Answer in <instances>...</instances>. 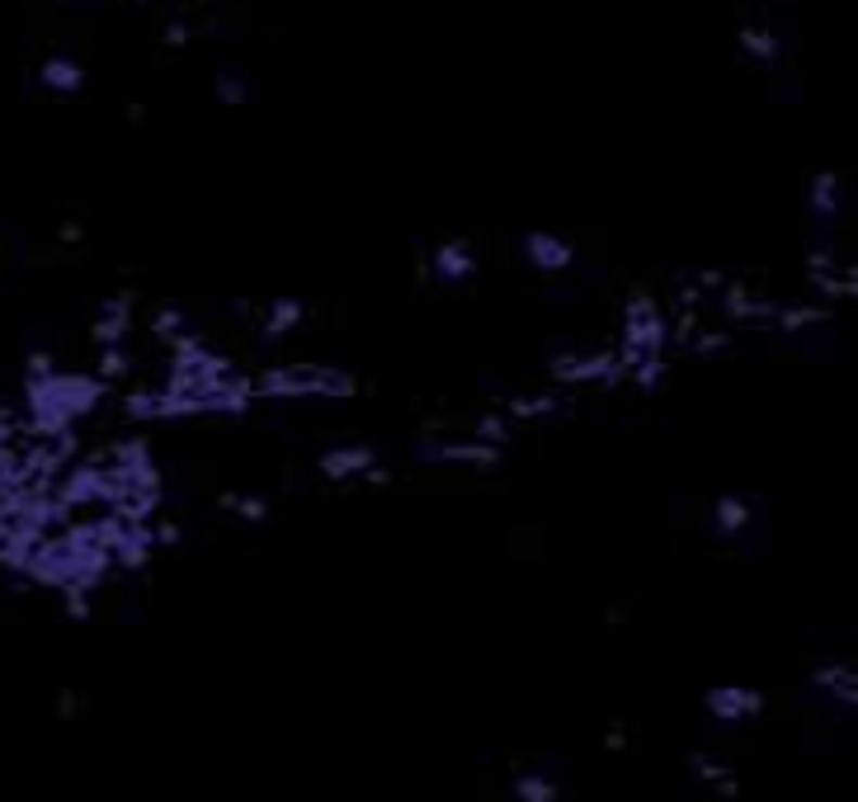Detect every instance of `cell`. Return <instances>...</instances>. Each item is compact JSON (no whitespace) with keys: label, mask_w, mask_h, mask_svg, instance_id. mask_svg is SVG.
Masks as SVG:
<instances>
[{"label":"cell","mask_w":858,"mask_h":802,"mask_svg":"<svg viewBox=\"0 0 858 802\" xmlns=\"http://www.w3.org/2000/svg\"><path fill=\"white\" fill-rule=\"evenodd\" d=\"M104 397L100 378L86 373H48L24 378V411H29V434H66L94 402Z\"/></svg>","instance_id":"6da1fadb"},{"label":"cell","mask_w":858,"mask_h":802,"mask_svg":"<svg viewBox=\"0 0 858 802\" xmlns=\"http://www.w3.org/2000/svg\"><path fill=\"white\" fill-rule=\"evenodd\" d=\"M359 387L345 369L331 364H279L265 369L260 378H251V397H274V402H293V397H349Z\"/></svg>","instance_id":"7a4b0ae2"},{"label":"cell","mask_w":858,"mask_h":802,"mask_svg":"<svg viewBox=\"0 0 858 802\" xmlns=\"http://www.w3.org/2000/svg\"><path fill=\"white\" fill-rule=\"evenodd\" d=\"M665 345H670V317H665V307L651 293H637L632 303L623 307V349H618L623 373L642 359L665 355Z\"/></svg>","instance_id":"3957f363"},{"label":"cell","mask_w":858,"mask_h":802,"mask_svg":"<svg viewBox=\"0 0 858 802\" xmlns=\"http://www.w3.org/2000/svg\"><path fill=\"white\" fill-rule=\"evenodd\" d=\"M552 383H613L623 378L618 349H562L548 359Z\"/></svg>","instance_id":"277c9868"},{"label":"cell","mask_w":858,"mask_h":802,"mask_svg":"<svg viewBox=\"0 0 858 802\" xmlns=\"http://www.w3.org/2000/svg\"><path fill=\"white\" fill-rule=\"evenodd\" d=\"M703 709L717 717V723H751L755 713H765V695L751 685H713L703 695Z\"/></svg>","instance_id":"5b68a950"},{"label":"cell","mask_w":858,"mask_h":802,"mask_svg":"<svg viewBox=\"0 0 858 802\" xmlns=\"http://www.w3.org/2000/svg\"><path fill=\"white\" fill-rule=\"evenodd\" d=\"M377 468V448L373 444H335L317 454V472L325 482H349V478H368Z\"/></svg>","instance_id":"8992f818"},{"label":"cell","mask_w":858,"mask_h":802,"mask_svg":"<svg viewBox=\"0 0 858 802\" xmlns=\"http://www.w3.org/2000/svg\"><path fill=\"white\" fill-rule=\"evenodd\" d=\"M420 458L425 463H468V468H496L500 448L476 444V440H420Z\"/></svg>","instance_id":"52a82bcc"},{"label":"cell","mask_w":858,"mask_h":802,"mask_svg":"<svg viewBox=\"0 0 858 802\" xmlns=\"http://www.w3.org/2000/svg\"><path fill=\"white\" fill-rule=\"evenodd\" d=\"M524 255H528V265H534V269H542V275H562V269L576 265V246H571L566 237H556V232H528L524 237Z\"/></svg>","instance_id":"ba28073f"},{"label":"cell","mask_w":858,"mask_h":802,"mask_svg":"<svg viewBox=\"0 0 858 802\" xmlns=\"http://www.w3.org/2000/svg\"><path fill=\"white\" fill-rule=\"evenodd\" d=\"M811 685L821 689L825 699L844 703V709H854V699H858V671H854V661H840V657H830V661L816 665Z\"/></svg>","instance_id":"9c48e42d"},{"label":"cell","mask_w":858,"mask_h":802,"mask_svg":"<svg viewBox=\"0 0 858 802\" xmlns=\"http://www.w3.org/2000/svg\"><path fill=\"white\" fill-rule=\"evenodd\" d=\"M430 269H434V275H439L444 283H468V279L476 275V251L468 246V241L448 237V241H439V246H434Z\"/></svg>","instance_id":"30bf717a"},{"label":"cell","mask_w":858,"mask_h":802,"mask_svg":"<svg viewBox=\"0 0 858 802\" xmlns=\"http://www.w3.org/2000/svg\"><path fill=\"white\" fill-rule=\"evenodd\" d=\"M128 326H132V303L128 297H108V303L100 307V317L90 321V340L94 345H123V335H128Z\"/></svg>","instance_id":"8fae6325"},{"label":"cell","mask_w":858,"mask_h":802,"mask_svg":"<svg viewBox=\"0 0 858 802\" xmlns=\"http://www.w3.org/2000/svg\"><path fill=\"white\" fill-rule=\"evenodd\" d=\"M773 307L779 303L755 297L745 283H727V289H721V311H727L731 321H773Z\"/></svg>","instance_id":"7c38bea8"},{"label":"cell","mask_w":858,"mask_h":802,"mask_svg":"<svg viewBox=\"0 0 858 802\" xmlns=\"http://www.w3.org/2000/svg\"><path fill=\"white\" fill-rule=\"evenodd\" d=\"M255 317H260V335L274 340V335H289L293 326L307 317V303L303 297H274V303L255 307Z\"/></svg>","instance_id":"4fadbf2b"},{"label":"cell","mask_w":858,"mask_h":802,"mask_svg":"<svg viewBox=\"0 0 858 802\" xmlns=\"http://www.w3.org/2000/svg\"><path fill=\"white\" fill-rule=\"evenodd\" d=\"M735 43H741V52L751 58L755 66H773L783 58V38L769 29V24H741V34H735Z\"/></svg>","instance_id":"5bb4252c"},{"label":"cell","mask_w":858,"mask_h":802,"mask_svg":"<svg viewBox=\"0 0 858 802\" xmlns=\"http://www.w3.org/2000/svg\"><path fill=\"white\" fill-rule=\"evenodd\" d=\"M751 520H755V506L745 496H717L713 500V529L721 538H735V534H745L751 529Z\"/></svg>","instance_id":"9a60e30c"},{"label":"cell","mask_w":858,"mask_h":802,"mask_svg":"<svg viewBox=\"0 0 858 802\" xmlns=\"http://www.w3.org/2000/svg\"><path fill=\"white\" fill-rule=\"evenodd\" d=\"M38 80H43L48 90H57V94H76L80 86H86V62H76V58H48L43 66H38Z\"/></svg>","instance_id":"2e32d148"},{"label":"cell","mask_w":858,"mask_h":802,"mask_svg":"<svg viewBox=\"0 0 858 802\" xmlns=\"http://www.w3.org/2000/svg\"><path fill=\"white\" fill-rule=\"evenodd\" d=\"M689 769L699 774L703 784H713V793L717 798H735V769L727 765V760H717V755H689Z\"/></svg>","instance_id":"e0dca14e"},{"label":"cell","mask_w":858,"mask_h":802,"mask_svg":"<svg viewBox=\"0 0 858 802\" xmlns=\"http://www.w3.org/2000/svg\"><path fill=\"white\" fill-rule=\"evenodd\" d=\"M807 203H811V213L821 217V222H830V217L840 213V175L835 170H816L811 189H807Z\"/></svg>","instance_id":"ac0fdd59"},{"label":"cell","mask_w":858,"mask_h":802,"mask_svg":"<svg viewBox=\"0 0 858 802\" xmlns=\"http://www.w3.org/2000/svg\"><path fill=\"white\" fill-rule=\"evenodd\" d=\"M825 317H830L825 303H779V307H773V321L769 326H779V331H802V326H816V321H825Z\"/></svg>","instance_id":"d6986e66"},{"label":"cell","mask_w":858,"mask_h":802,"mask_svg":"<svg viewBox=\"0 0 858 802\" xmlns=\"http://www.w3.org/2000/svg\"><path fill=\"white\" fill-rule=\"evenodd\" d=\"M505 411L514 420H542V416L562 411V397H556V392H520V397L505 402Z\"/></svg>","instance_id":"ffe728a7"},{"label":"cell","mask_w":858,"mask_h":802,"mask_svg":"<svg viewBox=\"0 0 858 802\" xmlns=\"http://www.w3.org/2000/svg\"><path fill=\"white\" fill-rule=\"evenodd\" d=\"M514 798H520V802H556V798H562V788H556L552 774L524 769V774H514Z\"/></svg>","instance_id":"44dd1931"},{"label":"cell","mask_w":858,"mask_h":802,"mask_svg":"<svg viewBox=\"0 0 858 802\" xmlns=\"http://www.w3.org/2000/svg\"><path fill=\"white\" fill-rule=\"evenodd\" d=\"M128 369H132V359H128V349L123 345H104L100 349V364H94V378L108 387L114 378H128Z\"/></svg>","instance_id":"7402d4cb"},{"label":"cell","mask_w":858,"mask_h":802,"mask_svg":"<svg viewBox=\"0 0 858 802\" xmlns=\"http://www.w3.org/2000/svg\"><path fill=\"white\" fill-rule=\"evenodd\" d=\"M731 345V331H693L689 340H684V349L693 359H707V355H721V349Z\"/></svg>","instance_id":"603a6c76"},{"label":"cell","mask_w":858,"mask_h":802,"mask_svg":"<svg viewBox=\"0 0 858 802\" xmlns=\"http://www.w3.org/2000/svg\"><path fill=\"white\" fill-rule=\"evenodd\" d=\"M472 440L476 444H490V448H505V440H510V420L505 416H482L472 425Z\"/></svg>","instance_id":"cb8c5ba5"},{"label":"cell","mask_w":858,"mask_h":802,"mask_svg":"<svg viewBox=\"0 0 858 802\" xmlns=\"http://www.w3.org/2000/svg\"><path fill=\"white\" fill-rule=\"evenodd\" d=\"M665 373H670V364H665V355H656V359H642V364H632V369H628V378H632V383L637 387H661L665 383Z\"/></svg>","instance_id":"d4e9b609"},{"label":"cell","mask_w":858,"mask_h":802,"mask_svg":"<svg viewBox=\"0 0 858 802\" xmlns=\"http://www.w3.org/2000/svg\"><path fill=\"white\" fill-rule=\"evenodd\" d=\"M217 506L231 510V514H245V520H265V514H269V500L265 496H236V492H231V496L217 500Z\"/></svg>","instance_id":"484cf974"},{"label":"cell","mask_w":858,"mask_h":802,"mask_svg":"<svg viewBox=\"0 0 858 802\" xmlns=\"http://www.w3.org/2000/svg\"><path fill=\"white\" fill-rule=\"evenodd\" d=\"M152 331H156V335L170 345L175 335H184V311H180V307H161L156 317H152Z\"/></svg>","instance_id":"4316f807"},{"label":"cell","mask_w":858,"mask_h":802,"mask_svg":"<svg viewBox=\"0 0 858 802\" xmlns=\"http://www.w3.org/2000/svg\"><path fill=\"white\" fill-rule=\"evenodd\" d=\"M245 94H251V86H245L241 76L217 72V100H222V104H245Z\"/></svg>","instance_id":"83f0119b"},{"label":"cell","mask_w":858,"mask_h":802,"mask_svg":"<svg viewBox=\"0 0 858 802\" xmlns=\"http://www.w3.org/2000/svg\"><path fill=\"white\" fill-rule=\"evenodd\" d=\"M48 373H57V369H52V355H48V349H34V355H29V378H48Z\"/></svg>","instance_id":"f1b7e54d"},{"label":"cell","mask_w":858,"mask_h":802,"mask_svg":"<svg viewBox=\"0 0 858 802\" xmlns=\"http://www.w3.org/2000/svg\"><path fill=\"white\" fill-rule=\"evenodd\" d=\"M189 38H194V29H189V24H184V20H175V24H170V29H166V43H170V48H184V43H189Z\"/></svg>","instance_id":"f546056e"},{"label":"cell","mask_w":858,"mask_h":802,"mask_svg":"<svg viewBox=\"0 0 858 802\" xmlns=\"http://www.w3.org/2000/svg\"><path fill=\"white\" fill-rule=\"evenodd\" d=\"M142 5H146V0H142Z\"/></svg>","instance_id":"4dcf8cb0"}]
</instances>
